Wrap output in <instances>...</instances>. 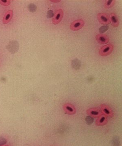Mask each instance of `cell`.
<instances>
[{"mask_svg":"<svg viewBox=\"0 0 122 146\" xmlns=\"http://www.w3.org/2000/svg\"><path fill=\"white\" fill-rule=\"evenodd\" d=\"M114 46L111 44L103 46L99 50V54L103 56L109 55L113 51Z\"/></svg>","mask_w":122,"mask_h":146,"instance_id":"1","label":"cell"},{"mask_svg":"<svg viewBox=\"0 0 122 146\" xmlns=\"http://www.w3.org/2000/svg\"><path fill=\"white\" fill-rule=\"evenodd\" d=\"M84 25L83 21L81 19H79L74 21L70 25V28L71 30L73 31H77L82 28Z\"/></svg>","mask_w":122,"mask_h":146,"instance_id":"2","label":"cell"},{"mask_svg":"<svg viewBox=\"0 0 122 146\" xmlns=\"http://www.w3.org/2000/svg\"><path fill=\"white\" fill-rule=\"evenodd\" d=\"M63 11L62 9H59L55 11L54 16L52 20V23L54 25H57L62 20L63 17Z\"/></svg>","mask_w":122,"mask_h":146,"instance_id":"3","label":"cell"},{"mask_svg":"<svg viewBox=\"0 0 122 146\" xmlns=\"http://www.w3.org/2000/svg\"><path fill=\"white\" fill-rule=\"evenodd\" d=\"M97 18L99 23L103 25H107L110 23L109 17L105 13H99L97 14Z\"/></svg>","mask_w":122,"mask_h":146,"instance_id":"4","label":"cell"},{"mask_svg":"<svg viewBox=\"0 0 122 146\" xmlns=\"http://www.w3.org/2000/svg\"><path fill=\"white\" fill-rule=\"evenodd\" d=\"M97 42L100 44H105L109 41V38L106 34H99L96 35Z\"/></svg>","mask_w":122,"mask_h":146,"instance_id":"5","label":"cell"},{"mask_svg":"<svg viewBox=\"0 0 122 146\" xmlns=\"http://www.w3.org/2000/svg\"><path fill=\"white\" fill-rule=\"evenodd\" d=\"M64 111L69 115H74L76 112L75 108L73 105L71 104H65L63 106Z\"/></svg>","mask_w":122,"mask_h":146,"instance_id":"6","label":"cell"},{"mask_svg":"<svg viewBox=\"0 0 122 146\" xmlns=\"http://www.w3.org/2000/svg\"><path fill=\"white\" fill-rule=\"evenodd\" d=\"M87 113L89 116L92 117H98L101 116V111L100 110L97 108H90L87 110Z\"/></svg>","mask_w":122,"mask_h":146,"instance_id":"7","label":"cell"},{"mask_svg":"<svg viewBox=\"0 0 122 146\" xmlns=\"http://www.w3.org/2000/svg\"><path fill=\"white\" fill-rule=\"evenodd\" d=\"M13 14L12 10H9L5 13V15L3 18V23L7 24L12 19Z\"/></svg>","mask_w":122,"mask_h":146,"instance_id":"8","label":"cell"},{"mask_svg":"<svg viewBox=\"0 0 122 146\" xmlns=\"http://www.w3.org/2000/svg\"><path fill=\"white\" fill-rule=\"evenodd\" d=\"M111 25L114 27H117L119 25V22L117 15L114 13H111L110 15Z\"/></svg>","mask_w":122,"mask_h":146,"instance_id":"9","label":"cell"},{"mask_svg":"<svg viewBox=\"0 0 122 146\" xmlns=\"http://www.w3.org/2000/svg\"><path fill=\"white\" fill-rule=\"evenodd\" d=\"M107 122V119L106 116L103 115L101 117L100 116L98 117L96 121V124L98 126L104 125L106 124Z\"/></svg>","mask_w":122,"mask_h":146,"instance_id":"10","label":"cell"},{"mask_svg":"<svg viewBox=\"0 0 122 146\" xmlns=\"http://www.w3.org/2000/svg\"><path fill=\"white\" fill-rule=\"evenodd\" d=\"M102 111L106 115L111 117L113 116V112L110 108L105 105H103L101 107Z\"/></svg>","mask_w":122,"mask_h":146,"instance_id":"11","label":"cell"},{"mask_svg":"<svg viewBox=\"0 0 122 146\" xmlns=\"http://www.w3.org/2000/svg\"><path fill=\"white\" fill-rule=\"evenodd\" d=\"M72 67L75 70L79 69L81 67V61L77 59H75L72 61Z\"/></svg>","mask_w":122,"mask_h":146,"instance_id":"12","label":"cell"},{"mask_svg":"<svg viewBox=\"0 0 122 146\" xmlns=\"http://www.w3.org/2000/svg\"><path fill=\"white\" fill-rule=\"evenodd\" d=\"M115 1H105L104 7L105 9H109L113 7L115 4Z\"/></svg>","mask_w":122,"mask_h":146,"instance_id":"13","label":"cell"},{"mask_svg":"<svg viewBox=\"0 0 122 146\" xmlns=\"http://www.w3.org/2000/svg\"><path fill=\"white\" fill-rule=\"evenodd\" d=\"M85 120L86 123H87V124L89 125H90L91 124L93 123L94 121V118H93L90 116H87V117L85 118Z\"/></svg>","mask_w":122,"mask_h":146,"instance_id":"14","label":"cell"},{"mask_svg":"<svg viewBox=\"0 0 122 146\" xmlns=\"http://www.w3.org/2000/svg\"><path fill=\"white\" fill-rule=\"evenodd\" d=\"M108 29H109V27H108V26H103L100 27V28L99 29V31L102 34V33H104L106 32L107 31Z\"/></svg>","mask_w":122,"mask_h":146,"instance_id":"15","label":"cell"},{"mask_svg":"<svg viewBox=\"0 0 122 146\" xmlns=\"http://www.w3.org/2000/svg\"><path fill=\"white\" fill-rule=\"evenodd\" d=\"M10 1L9 0H0V4L2 5L5 6H7L9 5L10 4Z\"/></svg>","mask_w":122,"mask_h":146,"instance_id":"16","label":"cell"},{"mask_svg":"<svg viewBox=\"0 0 122 146\" xmlns=\"http://www.w3.org/2000/svg\"><path fill=\"white\" fill-rule=\"evenodd\" d=\"M29 9L31 12H33L36 10L37 7L36 6L33 4H30L28 6Z\"/></svg>","mask_w":122,"mask_h":146,"instance_id":"17","label":"cell"},{"mask_svg":"<svg viewBox=\"0 0 122 146\" xmlns=\"http://www.w3.org/2000/svg\"><path fill=\"white\" fill-rule=\"evenodd\" d=\"M53 11L51 10L49 11L47 13V17L48 18H51L53 16Z\"/></svg>","mask_w":122,"mask_h":146,"instance_id":"18","label":"cell"},{"mask_svg":"<svg viewBox=\"0 0 122 146\" xmlns=\"http://www.w3.org/2000/svg\"><path fill=\"white\" fill-rule=\"evenodd\" d=\"M1 146H9V145H2Z\"/></svg>","mask_w":122,"mask_h":146,"instance_id":"19","label":"cell"}]
</instances>
